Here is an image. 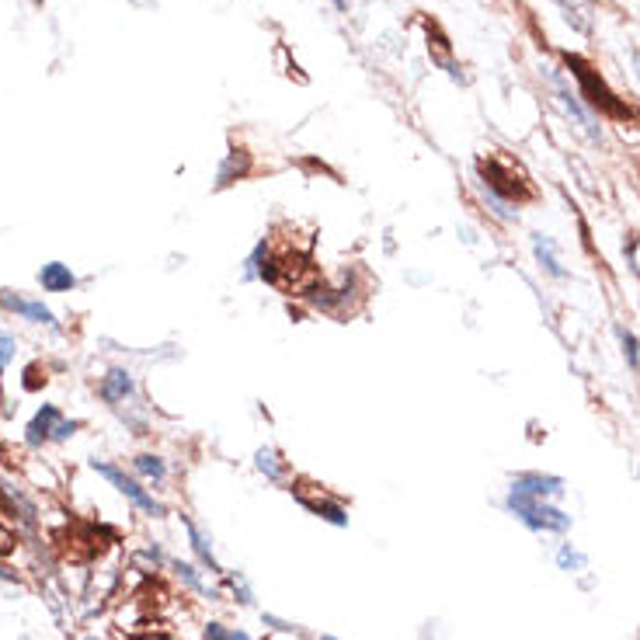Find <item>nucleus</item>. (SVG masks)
Listing matches in <instances>:
<instances>
[{
	"label": "nucleus",
	"mask_w": 640,
	"mask_h": 640,
	"mask_svg": "<svg viewBox=\"0 0 640 640\" xmlns=\"http://www.w3.org/2000/svg\"><path fill=\"white\" fill-rule=\"evenodd\" d=\"M181 519V532H184V543H189V550H192V561L205 571V574H213V577H220L226 568H223V561H220V553H216V540H213V532L205 529L192 512H181L178 515Z\"/></svg>",
	"instance_id": "obj_12"
},
{
	"label": "nucleus",
	"mask_w": 640,
	"mask_h": 640,
	"mask_svg": "<svg viewBox=\"0 0 640 640\" xmlns=\"http://www.w3.org/2000/svg\"><path fill=\"white\" fill-rule=\"evenodd\" d=\"M38 383H49V377H46V366L43 362H32L29 369H25V380H22V390H38Z\"/></svg>",
	"instance_id": "obj_33"
},
{
	"label": "nucleus",
	"mask_w": 640,
	"mask_h": 640,
	"mask_svg": "<svg viewBox=\"0 0 640 640\" xmlns=\"http://www.w3.org/2000/svg\"><path fill=\"white\" fill-rule=\"evenodd\" d=\"M22 478H25L35 491H56V487H59L56 473L46 467V460H25V463H22Z\"/></svg>",
	"instance_id": "obj_26"
},
{
	"label": "nucleus",
	"mask_w": 640,
	"mask_h": 640,
	"mask_svg": "<svg viewBox=\"0 0 640 640\" xmlns=\"http://www.w3.org/2000/svg\"><path fill=\"white\" fill-rule=\"evenodd\" d=\"M564 70L574 80V88H577V94H582V101L595 115L630 119V105L606 85V77L598 74L588 59H582L577 53H564Z\"/></svg>",
	"instance_id": "obj_5"
},
{
	"label": "nucleus",
	"mask_w": 640,
	"mask_h": 640,
	"mask_svg": "<svg viewBox=\"0 0 640 640\" xmlns=\"http://www.w3.org/2000/svg\"><path fill=\"white\" fill-rule=\"evenodd\" d=\"M94 394H98L101 404L112 411V415H119V411H126V407L143 404L139 377H136V369L126 366V362H112V366L101 369V377L94 380Z\"/></svg>",
	"instance_id": "obj_8"
},
{
	"label": "nucleus",
	"mask_w": 640,
	"mask_h": 640,
	"mask_svg": "<svg viewBox=\"0 0 640 640\" xmlns=\"http://www.w3.org/2000/svg\"><path fill=\"white\" fill-rule=\"evenodd\" d=\"M67 415H64V407H59L56 401H43L35 411H32V418L25 422V428H22V446L29 449V452H46L49 446H53V431H56V425L64 422Z\"/></svg>",
	"instance_id": "obj_14"
},
{
	"label": "nucleus",
	"mask_w": 640,
	"mask_h": 640,
	"mask_svg": "<svg viewBox=\"0 0 640 640\" xmlns=\"http://www.w3.org/2000/svg\"><path fill=\"white\" fill-rule=\"evenodd\" d=\"M220 588H223V595H226V603H234V606H240V609H258V595H255V585L247 582V574L244 571H237V568H226L220 577Z\"/></svg>",
	"instance_id": "obj_19"
},
{
	"label": "nucleus",
	"mask_w": 640,
	"mask_h": 640,
	"mask_svg": "<svg viewBox=\"0 0 640 640\" xmlns=\"http://www.w3.org/2000/svg\"><path fill=\"white\" fill-rule=\"evenodd\" d=\"M168 574L175 577V585L184 588L189 595L202 598V603H226V595L213 574H205L195 561H184V557H171Z\"/></svg>",
	"instance_id": "obj_13"
},
{
	"label": "nucleus",
	"mask_w": 640,
	"mask_h": 640,
	"mask_svg": "<svg viewBox=\"0 0 640 640\" xmlns=\"http://www.w3.org/2000/svg\"><path fill=\"white\" fill-rule=\"evenodd\" d=\"M627 261H630V272L640 279V234L627 244Z\"/></svg>",
	"instance_id": "obj_35"
},
{
	"label": "nucleus",
	"mask_w": 640,
	"mask_h": 640,
	"mask_svg": "<svg viewBox=\"0 0 640 640\" xmlns=\"http://www.w3.org/2000/svg\"><path fill=\"white\" fill-rule=\"evenodd\" d=\"M18 640H35V637H29V633H25V637H18Z\"/></svg>",
	"instance_id": "obj_42"
},
{
	"label": "nucleus",
	"mask_w": 640,
	"mask_h": 640,
	"mask_svg": "<svg viewBox=\"0 0 640 640\" xmlns=\"http://www.w3.org/2000/svg\"><path fill=\"white\" fill-rule=\"evenodd\" d=\"M557 11L564 14V22L574 29L588 35L592 32V22H595V0H553Z\"/></svg>",
	"instance_id": "obj_21"
},
{
	"label": "nucleus",
	"mask_w": 640,
	"mask_h": 640,
	"mask_svg": "<svg viewBox=\"0 0 640 640\" xmlns=\"http://www.w3.org/2000/svg\"><path fill=\"white\" fill-rule=\"evenodd\" d=\"M251 467H255L258 478H265L272 487H289V484L296 481L293 463H289L285 452L276 449V446H258L255 457H251Z\"/></svg>",
	"instance_id": "obj_17"
},
{
	"label": "nucleus",
	"mask_w": 640,
	"mask_h": 640,
	"mask_svg": "<svg viewBox=\"0 0 640 640\" xmlns=\"http://www.w3.org/2000/svg\"><path fill=\"white\" fill-rule=\"evenodd\" d=\"M18 352H22V338L11 327H0V386L8 380V369L18 362Z\"/></svg>",
	"instance_id": "obj_28"
},
{
	"label": "nucleus",
	"mask_w": 640,
	"mask_h": 640,
	"mask_svg": "<svg viewBox=\"0 0 640 640\" xmlns=\"http://www.w3.org/2000/svg\"><path fill=\"white\" fill-rule=\"evenodd\" d=\"M88 470L94 473L98 481H105L119 494V498H126V505L136 515H143V519L160 523V519H168V515H171V508L157 498V491H150L139 478H133V470H126V463L94 457V460H88Z\"/></svg>",
	"instance_id": "obj_3"
},
{
	"label": "nucleus",
	"mask_w": 640,
	"mask_h": 640,
	"mask_svg": "<svg viewBox=\"0 0 640 640\" xmlns=\"http://www.w3.org/2000/svg\"><path fill=\"white\" fill-rule=\"evenodd\" d=\"M0 585H22V571L11 564V557H0Z\"/></svg>",
	"instance_id": "obj_34"
},
{
	"label": "nucleus",
	"mask_w": 640,
	"mask_h": 640,
	"mask_svg": "<svg viewBox=\"0 0 640 640\" xmlns=\"http://www.w3.org/2000/svg\"><path fill=\"white\" fill-rule=\"evenodd\" d=\"M407 282L411 285H425V276L422 272H407Z\"/></svg>",
	"instance_id": "obj_37"
},
{
	"label": "nucleus",
	"mask_w": 640,
	"mask_h": 640,
	"mask_svg": "<svg viewBox=\"0 0 640 640\" xmlns=\"http://www.w3.org/2000/svg\"><path fill=\"white\" fill-rule=\"evenodd\" d=\"M327 4H332L338 14H348V11H352V0H327Z\"/></svg>",
	"instance_id": "obj_36"
},
{
	"label": "nucleus",
	"mask_w": 640,
	"mask_h": 640,
	"mask_svg": "<svg viewBox=\"0 0 640 640\" xmlns=\"http://www.w3.org/2000/svg\"><path fill=\"white\" fill-rule=\"evenodd\" d=\"M289 494L296 498L300 508H306L314 519L327 523V526H335V529H348L352 526V515H348V505L338 498V494H332L327 487L321 484H310V481H293L285 487Z\"/></svg>",
	"instance_id": "obj_11"
},
{
	"label": "nucleus",
	"mask_w": 640,
	"mask_h": 640,
	"mask_svg": "<svg viewBox=\"0 0 640 640\" xmlns=\"http://www.w3.org/2000/svg\"><path fill=\"white\" fill-rule=\"evenodd\" d=\"M130 470H133V478H139L150 491H164L175 481L171 460L164 457V452H157V449H136L133 457H130Z\"/></svg>",
	"instance_id": "obj_15"
},
{
	"label": "nucleus",
	"mask_w": 640,
	"mask_h": 640,
	"mask_svg": "<svg viewBox=\"0 0 640 640\" xmlns=\"http://www.w3.org/2000/svg\"><path fill=\"white\" fill-rule=\"evenodd\" d=\"M630 59H633V74H637V80H640V53H630Z\"/></svg>",
	"instance_id": "obj_38"
},
{
	"label": "nucleus",
	"mask_w": 640,
	"mask_h": 640,
	"mask_svg": "<svg viewBox=\"0 0 640 640\" xmlns=\"http://www.w3.org/2000/svg\"><path fill=\"white\" fill-rule=\"evenodd\" d=\"M85 640H105V637H94V633H88V637H85Z\"/></svg>",
	"instance_id": "obj_41"
},
{
	"label": "nucleus",
	"mask_w": 640,
	"mask_h": 640,
	"mask_svg": "<svg viewBox=\"0 0 640 640\" xmlns=\"http://www.w3.org/2000/svg\"><path fill=\"white\" fill-rule=\"evenodd\" d=\"M18 550H22V536H18V529H11L4 523V515H0V557H14Z\"/></svg>",
	"instance_id": "obj_32"
},
{
	"label": "nucleus",
	"mask_w": 640,
	"mask_h": 640,
	"mask_svg": "<svg viewBox=\"0 0 640 640\" xmlns=\"http://www.w3.org/2000/svg\"><path fill=\"white\" fill-rule=\"evenodd\" d=\"M543 80H547V88H550V94H553V101L561 105V112L571 119V126L582 133L585 139H592V143H603V119H598L585 101H582V94H577V88H574V80L568 77V70H561V67H553V64H543Z\"/></svg>",
	"instance_id": "obj_6"
},
{
	"label": "nucleus",
	"mask_w": 640,
	"mask_h": 640,
	"mask_svg": "<svg viewBox=\"0 0 640 640\" xmlns=\"http://www.w3.org/2000/svg\"><path fill=\"white\" fill-rule=\"evenodd\" d=\"M616 341H619V352H624V362L633 377H640V338L630 332L627 324H616Z\"/></svg>",
	"instance_id": "obj_27"
},
{
	"label": "nucleus",
	"mask_w": 640,
	"mask_h": 640,
	"mask_svg": "<svg viewBox=\"0 0 640 640\" xmlns=\"http://www.w3.org/2000/svg\"><path fill=\"white\" fill-rule=\"evenodd\" d=\"M261 627L268 633H279V637H310V630L303 624H293V619H285L279 613H265V609H261Z\"/></svg>",
	"instance_id": "obj_30"
},
{
	"label": "nucleus",
	"mask_w": 640,
	"mask_h": 640,
	"mask_svg": "<svg viewBox=\"0 0 640 640\" xmlns=\"http://www.w3.org/2000/svg\"><path fill=\"white\" fill-rule=\"evenodd\" d=\"M133 640H168V637H157V633H147V637H133Z\"/></svg>",
	"instance_id": "obj_39"
},
{
	"label": "nucleus",
	"mask_w": 640,
	"mask_h": 640,
	"mask_svg": "<svg viewBox=\"0 0 640 640\" xmlns=\"http://www.w3.org/2000/svg\"><path fill=\"white\" fill-rule=\"evenodd\" d=\"M564 498H568L564 478L547 470H523L508 478L502 508L536 536H564L574 526V519L564 508Z\"/></svg>",
	"instance_id": "obj_1"
},
{
	"label": "nucleus",
	"mask_w": 640,
	"mask_h": 640,
	"mask_svg": "<svg viewBox=\"0 0 640 640\" xmlns=\"http://www.w3.org/2000/svg\"><path fill=\"white\" fill-rule=\"evenodd\" d=\"M473 192H478V199H481V205H484V213H487L491 220H498L502 226L519 223V205H512L508 199L487 192L484 184H478V181H473Z\"/></svg>",
	"instance_id": "obj_22"
},
{
	"label": "nucleus",
	"mask_w": 640,
	"mask_h": 640,
	"mask_svg": "<svg viewBox=\"0 0 640 640\" xmlns=\"http://www.w3.org/2000/svg\"><path fill=\"white\" fill-rule=\"evenodd\" d=\"M362 293H366V282L359 276V268H348V272H341L338 279H321L314 285H300L303 303L314 310V314L335 317V321L352 314L362 300Z\"/></svg>",
	"instance_id": "obj_4"
},
{
	"label": "nucleus",
	"mask_w": 640,
	"mask_h": 640,
	"mask_svg": "<svg viewBox=\"0 0 640 640\" xmlns=\"http://www.w3.org/2000/svg\"><path fill=\"white\" fill-rule=\"evenodd\" d=\"M0 314H8L14 321H22L29 327H43L49 335H67V324L59 321L56 310L43 300V296H32L22 293V289H0Z\"/></svg>",
	"instance_id": "obj_9"
},
{
	"label": "nucleus",
	"mask_w": 640,
	"mask_h": 640,
	"mask_svg": "<svg viewBox=\"0 0 640 640\" xmlns=\"http://www.w3.org/2000/svg\"><path fill=\"white\" fill-rule=\"evenodd\" d=\"M247 175H251V157H247V150H231L216 168V189H231L234 181Z\"/></svg>",
	"instance_id": "obj_24"
},
{
	"label": "nucleus",
	"mask_w": 640,
	"mask_h": 640,
	"mask_svg": "<svg viewBox=\"0 0 640 640\" xmlns=\"http://www.w3.org/2000/svg\"><path fill=\"white\" fill-rule=\"evenodd\" d=\"M289 276L296 279V268H293V258L285 251H276L272 237H258L251 251L244 255L240 261V282L244 285H272V289H282L289 285Z\"/></svg>",
	"instance_id": "obj_7"
},
{
	"label": "nucleus",
	"mask_w": 640,
	"mask_h": 640,
	"mask_svg": "<svg viewBox=\"0 0 640 640\" xmlns=\"http://www.w3.org/2000/svg\"><path fill=\"white\" fill-rule=\"evenodd\" d=\"M529 251H532V261H536V268L547 276V279H553V282H568V265H564V258H561V247H557V240L550 237V234H529Z\"/></svg>",
	"instance_id": "obj_18"
},
{
	"label": "nucleus",
	"mask_w": 640,
	"mask_h": 640,
	"mask_svg": "<svg viewBox=\"0 0 640 640\" xmlns=\"http://www.w3.org/2000/svg\"><path fill=\"white\" fill-rule=\"evenodd\" d=\"M553 561H557V568H561L564 574H582V571H588V553H585V550H577L571 540H561V543H557Z\"/></svg>",
	"instance_id": "obj_25"
},
{
	"label": "nucleus",
	"mask_w": 640,
	"mask_h": 640,
	"mask_svg": "<svg viewBox=\"0 0 640 640\" xmlns=\"http://www.w3.org/2000/svg\"><path fill=\"white\" fill-rule=\"evenodd\" d=\"M478 184H484L487 192H494V195H502V199H508L512 205H523L532 192H529V181H526V175L515 168V164L508 160V157H481L478 160V178H473Z\"/></svg>",
	"instance_id": "obj_10"
},
{
	"label": "nucleus",
	"mask_w": 640,
	"mask_h": 640,
	"mask_svg": "<svg viewBox=\"0 0 640 640\" xmlns=\"http://www.w3.org/2000/svg\"><path fill=\"white\" fill-rule=\"evenodd\" d=\"M314 640H341V637H335V633H317Z\"/></svg>",
	"instance_id": "obj_40"
},
{
	"label": "nucleus",
	"mask_w": 640,
	"mask_h": 640,
	"mask_svg": "<svg viewBox=\"0 0 640 640\" xmlns=\"http://www.w3.org/2000/svg\"><path fill=\"white\" fill-rule=\"evenodd\" d=\"M133 564H136L139 571H147V574H160V571H168L171 553L164 550L160 540H143V547L133 550Z\"/></svg>",
	"instance_id": "obj_23"
},
{
	"label": "nucleus",
	"mask_w": 640,
	"mask_h": 640,
	"mask_svg": "<svg viewBox=\"0 0 640 640\" xmlns=\"http://www.w3.org/2000/svg\"><path fill=\"white\" fill-rule=\"evenodd\" d=\"M428 56H431V64H436L439 70H446L449 80H457V85H467V74L460 67V59L452 56V46L446 43V38L436 29H428Z\"/></svg>",
	"instance_id": "obj_20"
},
{
	"label": "nucleus",
	"mask_w": 640,
	"mask_h": 640,
	"mask_svg": "<svg viewBox=\"0 0 640 640\" xmlns=\"http://www.w3.org/2000/svg\"><path fill=\"white\" fill-rule=\"evenodd\" d=\"M80 431H85V422L80 418H64L56 425V431H53V446H67V442H74Z\"/></svg>",
	"instance_id": "obj_31"
},
{
	"label": "nucleus",
	"mask_w": 640,
	"mask_h": 640,
	"mask_svg": "<svg viewBox=\"0 0 640 640\" xmlns=\"http://www.w3.org/2000/svg\"><path fill=\"white\" fill-rule=\"evenodd\" d=\"M0 515L11 529H18L22 543L43 540L46 515L43 502H38V491L22 478V473H0Z\"/></svg>",
	"instance_id": "obj_2"
},
{
	"label": "nucleus",
	"mask_w": 640,
	"mask_h": 640,
	"mask_svg": "<svg viewBox=\"0 0 640 640\" xmlns=\"http://www.w3.org/2000/svg\"><path fill=\"white\" fill-rule=\"evenodd\" d=\"M35 282L46 296H70V293H77L80 285H85V279L77 276V268L67 265V261H59V258L38 265Z\"/></svg>",
	"instance_id": "obj_16"
},
{
	"label": "nucleus",
	"mask_w": 640,
	"mask_h": 640,
	"mask_svg": "<svg viewBox=\"0 0 640 640\" xmlns=\"http://www.w3.org/2000/svg\"><path fill=\"white\" fill-rule=\"evenodd\" d=\"M202 640H255L244 627L226 624V619H205L202 624Z\"/></svg>",
	"instance_id": "obj_29"
}]
</instances>
